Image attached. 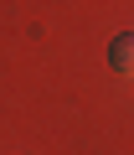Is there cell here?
<instances>
[{
    "label": "cell",
    "instance_id": "obj_1",
    "mask_svg": "<svg viewBox=\"0 0 134 155\" xmlns=\"http://www.w3.org/2000/svg\"><path fill=\"white\" fill-rule=\"evenodd\" d=\"M108 57H113V67H119L124 78H134V31L113 36V41H108Z\"/></svg>",
    "mask_w": 134,
    "mask_h": 155
}]
</instances>
